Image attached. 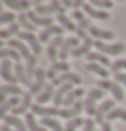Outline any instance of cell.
<instances>
[{"label":"cell","instance_id":"obj_1","mask_svg":"<svg viewBox=\"0 0 126 131\" xmlns=\"http://www.w3.org/2000/svg\"><path fill=\"white\" fill-rule=\"evenodd\" d=\"M104 95H106V92L100 90V88H93V90L88 92L86 98L83 100V104H85V112L88 114V116H95V114H97V109H99L97 100L104 98Z\"/></svg>","mask_w":126,"mask_h":131},{"label":"cell","instance_id":"obj_2","mask_svg":"<svg viewBox=\"0 0 126 131\" xmlns=\"http://www.w3.org/2000/svg\"><path fill=\"white\" fill-rule=\"evenodd\" d=\"M35 5H36V14H40L43 17H50L52 14H66V7L62 5V2H57V0H54L50 2L48 5L45 4H40V2H33Z\"/></svg>","mask_w":126,"mask_h":131},{"label":"cell","instance_id":"obj_3","mask_svg":"<svg viewBox=\"0 0 126 131\" xmlns=\"http://www.w3.org/2000/svg\"><path fill=\"white\" fill-rule=\"evenodd\" d=\"M97 88L104 90V92H111L116 102H123V100H124V92H123L121 85L116 83V81H111V79H100L99 83H97Z\"/></svg>","mask_w":126,"mask_h":131},{"label":"cell","instance_id":"obj_4","mask_svg":"<svg viewBox=\"0 0 126 131\" xmlns=\"http://www.w3.org/2000/svg\"><path fill=\"white\" fill-rule=\"evenodd\" d=\"M47 88V71H43L41 67H36V72H35V83L33 86L29 88V93L38 97L43 90Z\"/></svg>","mask_w":126,"mask_h":131},{"label":"cell","instance_id":"obj_5","mask_svg":"<svg viewBox=\"0 0 126 131\" xmlns=\"http://www.w3.org/2000/svg\"><path fill=\"white\" fill-rule=\"evenodd\" d=\"M95 48L104 55H119L121 52H124V43H114V45H107L106 41H99L95 40Z\"/></svg>","mask_w":126,"mask_h":131},{"label":"cell","instance_id":"obj_6","mask_svg":"<svg viewBox=\"0 0 126 131\" xmlns=\"http://www.w3.org/2000/svg\"><path fill=\"white\" fill-rule=\"evenodd\" d=\"M12 67H14L12 60H9V59L2 60V66H0V76L7 81V85H16V81H19Z\"/></svg>","mask_w":126,"mask_h":131},{"label":"cell","instance_id":"obj_7","mask_svg":"<svg viewBox=\"0 0 126 131\" xmlns=\"http://www.w3.org/2000/svg\"><path fill=\"white\" fill-rule=\"evenodd\" d=\"M17 40L21 41H28V45L31 47V50H33V55H40L41 53V43H40V38L38 36H35L33 33H28V31H21L17 35Z\"/></svg>","mask_w":126,"mask_h":131},{"label":"cell","instance_id":"obj_8","mask_svg":"<svg viewBox=\"0 0 126 131\" xmlns=\"http://www.w3.org/2000/svg\"><path fill=\"white\" fill-rule=\"evenodd\" d=\"M114 109H116V107H114V100H111V98H109V100H104V102L99 105V109H97V114H95V123L102 126L104 123H106L107 114H109L111 111H114Z\"/></svg>","mask_w":126,"mask_h":131},{"label":"cell","instance_id":"obj_9","mask_svg":"<svg viewBox=\"0 0 126 131\" xmlns=\"http://www.w3.org/2000/svg\"><path fill=\"white\" fill-rule=\"evenodd\" d=\"M7 47H9V48H14V50H17V52L21 53V57L26 60V62H29V60L33 59V53L29 52V48L26 47V43L21 41V40H17V38H16V40H9V41H7Z\"/></svg>","mask_w":126,"mask_h":131},{"label":"cell","instance_id":"obj_10","mask_svg":"<svg viewBox=\"0 0 126 131\" xmlns=\"http://www.w3.org/2000/svg\"><path fill=\"white\" fill-rule=\"evenodd\" d=\"M64 31H66V29H64L62 26H59V24H54V26H50V28H45V29L38 35L40 43H47V41L50 43V41H52V40H50L52 36H55V38H57V36H62Z\"/></svg>","mask_w":126,"mask_h":131},{"label":"cell","instance_id":"obj_11","mask_svg":"<svg viewBox=\"0 0 126 131\" xmlns=\"http://www.w3.org/2000/svg\"><path fill=\"white\" fill-rule=\"evenodd\" d=\"M81 76L80 74H76V72H64V74H60V76H57V78L52 81V85L55 86H62V85H66V83H73V85H81Z\"/></svg>","mask_w":126,"mask_h":131},{"label":"cell","instance_id":"obj_12","mask_svg":"<svg viewBox=\"0 0 126 131\" xmlns=\"http://www.w3.org/2000/svg\"><path fill=\"white\" fill-rule=\"evenodd\" d=\"M76 47H80V43H78V36H71V38H66V40H64V43H62V47H60L59 59L66 62V59L69 57V53L73 52Z\"/></svg>","mask_w":126,"mask_h":131},{"label":"cell","instance_id":"obj_13","mask_svg":"<svg viewBox=\"0 0 126 131\" xmlns=\"http://www.w3.org/2000/svg\"><path fill=\"white\" fill-rule=\"evenodd\" d=\"M31 112H33L35 116H41V119L43 117H54V116H59L60 109L59 107H47V105H38L35 104L33 107H31Z\"/></svg>","mask_w":126,"mask_h":131},{"label":"cell","instance_id":"obj_14","mask_svg":"<svg viewBox=\"0 0 126 131\" xmlns=\"http://www.w3.org/2000/svg\"><path fill=\"white\" fill-rule=\"evenodd\" d=\"M64 36H57V38H54L50 43H48V50H47V55H48V59L52 60L54 64L57 62V59H59V52H60V47H62V43H64Z\"/></svg>","mask_w":126,"mask_h":131},{"label":"cell","instance_id":"obj_15","mask_svg":"<svg viewBox=\"0 0 126 131\" xmlns=\"http://www.w3.org/2000/svg\"><path fill=\"white\" fill-rule=\"evenodd\" d=\"M85 109V104L83 102H76V104L73 105V107H69V109H60L59 112V117L62 119H67V121H71V119H76V117H80V112Z\"/></svg>","mask_w":126,"mask_h":131},{"label":"cell","instance_id":"obj_16","mask_svg":"<svg viewBox=\"0 0 126 131\" xmlns=\"http://www.w3.org/2000/svg\"><path fill=\"white\" fill-rule=\"evenodd\" d=\"M28 17H29V21H31L36 28L43 26V29L55 24V21H54L52 17H43V16H40V14H36V10H29V12H28Z\"/></svg>","mask_w":126,"mask_h":131},{"label":"cell","instance_id":"obj_17","mask_svg":"<svg viewBox=\"0 0 126 131\" xmlns=\"http://www.w3.org/2000/svg\"><path fill=\"white\" fill-rule=\"evenodd\" d=\"M83 10L88 17H93V19H100V21H109V12L107 10H100V9H95V7L90 4V2H85V7Z\"/></svg>","mask_w":126,"mask_h":131},{"label":"cell","instance_id":"obj_18","mask_svg":"<svg viewBox=\"0 0 126 131\" xmlns=\"http://www.w3.org/2000/svg\"><path fill=\"white\" fill-rule=\"evenodd\" d=\"M71 92H73V83H66V85L59 86V88H57V92H55V95H54V100H52V102H54V107L64 104L66 97Z\"/></svg>","mask_w":126,"mask_h":131},{"label":"cell","instance_id":"obj_19","mask_svg":"<svg viewBox=\"0 0 126 131\" xmlns=\"http://www.w3.org/2000/svg\"><path fill=\"white\" fill-rule=\"evenodd\" d=\"M7 95H12V97H23L24 92H23V88L17 85H2L0 86V100H2V104L7 100Z\"/></svg>","mask_w":126,"mask_h":131},{"label":"cell","instance_id":"obj_20","mask_svg":"<svg viewBox=\"0 0 126 131\" xmlns=\"http://www.w3.org/2000/svg\"><path fill=\"white\" fill-rule=\"evenodd\" d=\"M31 97H33V95H31L29 92H24V95H23V98H21V104L12 111V116H17V117H19L21 114H28V109L33 107V104H31Z\"/></svg>","mask_w":126,"mask_h":131},{"label":"cell","instance_id":"obj_21","mask_svg":"<svg viewBox=\"0 0 126 131\" xmlns=\"http://www.w3.org/2000/svg\"><path fill=\"white\" fill-rule=\"evenodd\" d=\"M64 72H69V64L67 62H64V60H57L55 64H52V67L47 71V78H50L54 81V79L57 78V74H64Z\"/></svg>","mask_w":126,"mask_h":131},{"label":"cell","instance_id":"obj_22","mask_svg":"<svg viewBox=\"0 0 126 131\" xmlns=\"http://www.w3.org/2000/svg\"><path fill=\"white\" fill-rule=\"evenodd\" d=\"M14 72H16V76H17V79H19V83H23L24 86H28V88H31L33 86L35 81H31L29 79V76H28V71H26V67L21 64H16L14 66Z\"/></svg>","mask_w":126,"mask_h":131},{"label":"cell","instance_id":"obj_23","mask_svg":"<svg viewBox=\"0 0 126 131\" xmlns=\"http://www.w3.org/2000/svg\"><path fill=\"white\" fill-rule=\"evenodd\" d=\"M4 5L9 7V9H14L17 12H29V7H31V2L28 0H4Z\"/></svg>","mask_w":126,"mask_h":131},{"label":"cell","instance_id":"obj_24","mask_svg":"<svg viewBox=\"0 0 126 131\" xmlns=\"http://www.w3.org/2000/svg\"><path fill=\"white\" fill-rule=\"evenodd\" d=\"M93 45H95V41L92 40V36H88V38L83 40V43H81L80 47H76L73 52H71V55H73V57H81V55H85L86 57V55L90 53V48H92Z\"/></svg>","mask_w":126,"mask_h":131},{"label":"cell","instance_id":"obj_25","mask_svg":"<svg viewBox=\"0 0 126 131\" xmlns=\"http://www.w3.org/2000/svg\"><path fill=\"white\" fill-rule=\"evenodd\" d=\"M73 19L78 23V28H80L81 31H86V29H90V28L93 26L92 19H90L86 14H83L81 10H74L73 12Z\"/></svg>","mask_w":126,"mask_h":131},{"label":"cell","instance_id":"obj_26","mask_svg":"<svg viewBox=\"0 0 126 131\" xmlns=\"http://www.w3.org/2000/svg\"><path fill=\"white\" fill-rule=\"evenodd\" d=\"M57 23H59V26H62L66 31L78 33V24L73 23V19H71L67 14H57Z\"/></svg>","mask_w":126,"mask_h":131},{"label":"cell","instance_id":"obj_27","mask_svg":"<svg viewBox=\"0 0 126 131\" xmlns=\"http://www.w3.org/2000/svg\"><path fill=\"white\" fill-rule=\"evenodd\" d=\"M85 69L90 71V72H93V74H97V76H100L102 79L109 78V74H111V71H109L107 67H104V66H100V64H95V62H86Z\"/></svg>","mask_w":126,"mask_h":131},{"label":"cell","instance_id":"obj_28","mask_svg":"<svg viewBox=\"0 0 126 131\" xmlns=\"http://www.w3.org/2000/svg\"><path fill=\"white\" fill-rule=\"evenodd\" d=\"M86 60H88V62L100 64V66H104V67H111V66H112V62L109 60V57L104 55V53H100V52H90L86 55Z\"/></svg>","mask_w":126,"mask_h":131},{"label":"cell","instance_id":"obj_29","mask_svg":"<svg viewBox=\"0 0 126 131\" xmlns=\"http://www.w3.org/2000/svg\"><path fill=\"white\" fill-rule=\"evenodd\" d=\"M90 33V36H93L95 40H99V41H104V40H112L114 38V33L112 31H107V29H100L97 26H92L88 29Z\"/></svg>","mask_w":126,"mask_h":131},{"label":"cell","instance_id":"obj_30","mask_svg":"<svg viewBox=\"0 0 126 131\" xmlns=\"http://www.w3.org/2000/svg\"><path fill=\"white\" fill-rule=\"evenodd\" d=\"M19 104H21L19 97H10V98H7L5 102L2 104V107H0V117L4 119L5 116H9L7 112H9V111H14V109H16Z\"/></svg>","mask_w":126,"mask_h":131},{"label":"cell","instance_id":"obj_31","mask_svg":"<svg viewBox=\"0 0 126 131\" xmlns=\"http://www.w3.org/2000/svg\"><path fill=\"white\" fill-rule=\"evenodd\" d=\"M4 123H5L7 126H12L16 131H28V128H26V123L23 121V119H19L17 116H5L4 117Z\"/></svg>","mask_w":126,"mask_h":131},{"label":"cell","instance_id":"obj_32","mask_svg":"<svg viewBox=\"0 0 126 131\" xmlns=\"http://www.w3.org/2000/svg\"><path fill=\"white\" fill-rule=\"evenodd\" d=\"M19 28H21L19 23H14V24H10V26H7V28H2V29H0V38L7 40V41H9V40H12L10 36H17V35L21 33Z\"/></svg>","mask_w":126,"mask_h":131},{"label":"cell","instance_id":"obj_33","mask_svg":"<svg viewBox=\"0 0 126 131\" xmlns=\"http://www.w3.org/2000/svg\"><path fill=\"white\" fill-rule=\"evenodd\" d=\"M54 95H55V92H54V85L50 83V85H47V88L38 95V97H36V104H38V105H45L47 102L54 100Z\"/></svg>","mask_w":126,"mask_h":131},{"label":"cell","instance_id":"obj_34","mask_svg":"<svg viewBox=\"0 0 126 131\" xmlns=\"http://www.w3.org/2000/svg\"><path fill=\"white\" fill-rule=\"evenodd\" d=\"M17 23H19V26L23 28L24 31H28V33H35V31H36V26H35L33 23L29 21V17H28V12L17 14Z\"/></svg>","mask_w":126,"mask_h":131},{"label":"cell","instance_id":"obj_35","mask_svg":"<svg viewBox=\"0 0 126 131\" xmlns=\"http://www.w3.org/2000/svg\"><path fill=\"white\" fill-rule=\"evenodd\" d=\"M83 97V88H76V90H73V92L69 93L66 97V100H64V109H69V107H73L76 102H80V98Z\"/></svg>","mask_w":126,"mask_h":131},{"label":"cell","instance_id":"obj_36","mask_svg":"<svg viewBox=\"0 0 126 131\" xmlns=\"http://www.w3.org/2000/svg\"><path fill=\"white\" fill-rule=\"evenodd\" d=\"M24 119H26L24 123H26L28 131H47V128H43L41 124H38V123H36V119H35V114H33V112H28Z\"/></svg>","mask_w":126,"mask_h":131},{"label":"cell","instance_id":"obj_37","mask_svg":"<svg viewBox=\"0 0 126 131\" xmlns=\"http://www.w3.org/2000/svg\"><path fill=\"white\" fill-rule=\"evenodd\" d=\"M0 59H2V60H4V59L16 60V62L19 64V60L23 59V57H21V53L17 52V50H14V48H9V47H7V48H2V50H0Z\"/></svg>","mask_w":126,"mask_h":131},{"label":"cell","instance_id":"obj_38","mask_svg":"<svg viewBox=\"0 0 126 131\" xmlns=\"http://www.w3.org/2000/svg\"><path fill=\"white\" fill-rule=\"evenodd\" d=\"M41 126L48 128V129H52V131H66V128H62V124L54 117H43L41 119Z\"/></svg>","mask_w":126,"mask_h":131},{"label":"cell","instance_id":"obj_39","mask_svg":"<svg viewBox=\"0 0 126 131\" xmlns=\"http://www.w3.org/2000/svg\"><path fill=\"white\" fill-rule=\"evenodd\" d=\"M14 23H17V16L10 10H4V12H0V24L2 26H5V24H14Z\"/></svg>","mask_w":126,"mask_h":131},{"label":"cell","instance_id":"obj_40","mask_svg":"<svg viewBox=\"0 0 126 131\" xmlns=\"http://www.w3.org/2000/svg\"><path fill=\"white\" fill-rule=\"evenodd\" d=\"M116 119H121V121H124L126 123V111L124 109H121V107H116L114 111H111L109 114H107V117H106V121H116Z\"/></svg>","mask_w":126,"mask_h":131},{"label":"cell","instance_id":"obj_41","mask_svg":"<svg viewBox=\"0 0 126 131\" xmlns=\"http://www.w3.org/2000/svg\"><path fill=\"white\" fill-rule=\"evenodd\" d=\"M85 121L86 119H81V117H76V119L67 121L66 131H78V128H83V126H85Z\"/></svg>","mask_w":126,"mask_h":131},{"label":"cell","instance_id":"obj_42","mask_svg":"<svg viewBox=\"0 0 126 131\" xmlns=\"http://www.w3.org/2000/svg\"><path fill=\"white\" fill-rule=\"evenodd\" d=\"M121 69H126V59H118V60H114L112 66H111V72H112V74H118V72H121Z\"/></svg>","mask_w":126,"mask_h":131},{"label":"cell","instance_id":"obj_43","mask_svg":"<svg viewBox=\"0 0 126 131\" xmlns=\"http://www.w3.org/2000/svg\"><path fill=\"white\" fill-rule=\"evenodd\" d=\"M93 7H99L100 10L102 9H112L114 7V2H111V0H93V2H90Z\"/></svg>","mask_w":126,"mask_h":131},{"label":"cell","instance_id":"obj_44","mask_svg":"<svg viewBox=\"0 0 126 131\" xmlns=\"http://www.w3.org/2000/svg\"><path fill=\"white\" fill-rule=\"evenodd\" d=\"M114 81L119 83V85H123L126 88V74H124V72H118V74H114Z\"/></svg>","mask_w":126,"mask_h":131},{"label":"cell","instance_id":"obj_45","mask_svg":"<svg viewBox=\"0 0 126 131\" xmlns=\"http://www.w3.org/2000/svg\"><path fill=\"white\" fill-rule=\"evenodd\" d=\"M81 131H95V119H86Z\"/></svg>","mask_w":126,"mask_h":131},{"label":"cell","instance_id":"obj_46","mask_svg":"<svg viewBox=\"0 0 126 131\" xmlns=\"http://www.w3.org/2000/svg\"><path fill=\"white\" fill-rule=\"evenodd\" d=\"M100 131H114V129H112V126H111V123H109V121H106L104 124L100 126Z\"/></svg>","mask_w":126,"mask_h":131},{"label":"cell","instance_id":"obj_47","mask_svg":"<svg viewBox=\"0 0 126 131\" xmlns=\"http://www.w3.org/2000/svg\"><path fill=\"white\" fill-rule=\"evenodd\" d=\"M62 5L64 7H74V2L73 0H66V2H62Z\"/></svg>","mask_w":126,"mask_h":131},{"label":"cell","instance_id":"obj_48","mask_svg":"<svg viewBox=\"0 0 126 131\" xmlns=\"http://www.w3.org/2000/svg\"><path fill=\"white\" fill-rule=\"evenodd\" d=\"M12 131H14V129H12Z\"/></svg>","mask_w":126,"mask_h":131}]
</instances>
